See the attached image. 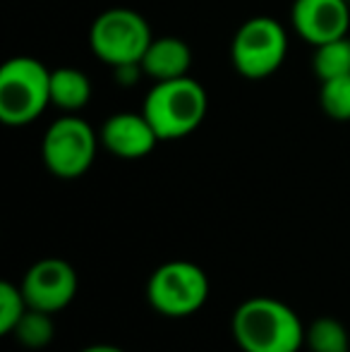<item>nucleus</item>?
Listing matches in <instances>:
<instances>
[{"mask_svg":"<svg viewBox=\"0 0 350 352\" xmlns=\"http://www.w3.org/2000/svg\"><path fill=\"white\" fill-rule=\"evenodd\" d=\"M233 336L243 352H298L305 343V326L281 300L250 297L235 309Z\"/></svg>","mask_w":350,"mask_h":352,"instance_id":"nucleus-1","label":"nucleus"},{"mask_svg":"<svg viewBox=\"0 0 350 352\" xmlns=\"http://www.w3.org/2000/svg\"><path fill=\"white\" fill-rule=\"evenodd\" d=\"M206 91L197 79L177 77L156 82L144 98L142 113L161 142L180 140L195 132L206 116Z\"/></svg>","mask_w":350,"mask_h":352,"instance_id":"nucleus-2","label":"nucleus"},{"mask_svg":"<svg viewBox=\"0 0 350 352\" xmlns=\"http://www.w3.org/2000/svg\"><path fill=\"white\" fill-rule=\"evenodd\" d=\"M51 103V70L19 56L0 67V120L10 127L34 122Z\"/></svg>","mask_w":350,"mask_h":352,"instance_id":"nucleus-3","label":"nucleus"},{"mask_svg":"<svg viewBox=\"0 0 350 352\" xmlns=\"http://www.w3.org/2000/svg\"><path fill=\"white\" fill-rule=\"evenodd\" d=\"M151 43L149 24L135 10L116 8L98 14L89 32V46L106 65L142 63Z\"/></svg>","mask_w":350,"mask_h":352,"instance_id":"nucleus-4","label":"nucleus"},{"mask_svg":"<svg viewBox=\"0 0 350 352\" xmlns=\"http://www.w3.org/2000/svg\"><path fill=\"white\" fill-rule=\"evenodd\" d=\"M209 297V278L192 261H168L146 283V300L159 314L177 319L201 309Z\"/></svg>","mask_w":350,"mask_h":352,"instance_id":"nucleus-5","label":"nucleus"},{"mask_svg":"<svg viewBox=\"0 0 350 352\" xmlns=\"http://www.w3.org/2000/svg\"><path fill=\"white\" fill-rule=\"evenodd\" d=\"M288 36L274 17H252L238 29L230 46V60L245 79H264L283 65Z\"/></svg>","mask_w":350,"mask_h":352,"instance_id":"nucleus-6","label":"nucleus"},{"mask_svg":"<svg viewBox=\"0 0 350 352\" xmlns=\"http://www.w3.org/2000/svg\"><path fill=\"white\" fill-rule=\"evenodd\" d=\"M43 163L56 177L75 180L91 168L96 156V135L82 118H58L43 135Z\"/></svg>","mask_w":350,"mask_h":352,"instance_id":"nucleus-7","label":"nucleus"},{"mask_svg":"<svg viewBox=\"0 0 350 352\" xmlns=\"http://www.w3.org/2000/svg\"><path fill=\"white\" fill-rule=\"evenodd\" d=\"M22 292L24 300L32 309L56 311L65 309L77 295V274L67 261L63 259H41L24 274L22 280Z\"/></svg>","mask_w":350,"mask_h":352,"instance_id":"nucleus-8","label":"nucleus"},{"mask_svg":"<svg viewBox=\"0 0 350 352\" xmlns=\"http://www.w3.org/2000/svg\"><path fill=\"white\" fill-rule=\"evenodd\" d=\"M290 19L300 38L322 46L348 34L350 8L346 0H295Z\"/></svg>","mask_w":350,"mask_h":352,"instance_id":"nucleus-9","label":"nucleus"},{"mask_svg":"<svg viewBox=\"0 0 350 352\" xmlns=\"http://www.w3.org/2000/svg\"><path fill=\"white\" fill-rule=\"evenodd\" d=\"M98 140L118 158H142L154 151L156 142H161L144 113L111 116L103 122Z\"/></svg>","mask_w":350,"mask_h":352,"instance_id":"nucleus-10","label":"nucleus"},{"mask_svg":"<svg viewBox=\"0 0 350 352\" xmlns=\"http://www.w3.org/2000/svg\"><path fill=\"white\" fill-rule=\"evenodd\" d=\"M190 65H192L190 46H187L182 38H175V36L151 38L149 48H146L144 58H142L144 74H149L156 82L187 77Z\"/></svg>","mask_w":350,"mask_h":352,"instance_id":"nucleus-11","label":"nucleus"},{"mask_svg":"<svg viewBox=\"0 0 350 352\" xmlns=\"http://www.w3.org/2000/svg\"><path fill=\"white\" fill-rule=\"evenodd\" d=\"M91 98V82L82 70L58 67L51 72V103L72 113L85 108Z\"/></svg>","mask_w":350,"mask_h":352,"instance_id":"nucleus-12","label":"nucleus"},{"mask_svg":"<svg viewBox=\"0 0 350 352\" xmlns=\"http://www.w3.org/2000/svg\"><path fill=\"white\" fill-rule=\"evenodd\" d=\"M309 352H350L348 329L333 316H319L305 331Z\"/></svg>","mask_w":350,"mask_h":352,"instance_id":"nucleus-13","label":"nucleus"},{"mask_svg":"<svg viewBox=\"0 0 350 352\" xmlns=\"http://www.w3.org/2000/svg\"><path fill=\"white\" fill-rule=\"evenodd\" d=\"M312 70L319 77V82L350 74V38L343 36L336 41L314 46Z\"/></svg>","mask_w":350,"mask_h":352,"instance_id":"nucleus-14","label":"nucleus"},{"mask_svg":"<svg viewBox=\"0 0 350 352\" xmlns=\"http://www.w3.org/2000/svg\"><path fill=\"white\" fill-rule=\"evenodd\" d=\"M51 316L53 314H48V311H39L29 307L12 333L17 336V340L24 348H46L56 336V324Z\"/></svg>","mask_w":350,"mask_h":352,"instance_id":"nucleus-15","label":"nucleus"},{"mask_svg":"<svg viewBox=\"0 0 350 352\" xmlns=\"http://www.w3.org/2000/svg\"><path fill=\"white\" fill-rule=\"evenodd\" d=\"M319 103H322V111L329 118H333V120L338 122L350 120V74L322 82Z\"/></svg>","mask_w":350,"mask_h":352,"instance_id":"nucleus-16","label":"nucleus"},{"mask_svg":"<svg viewBox=\"0 0 350 352\" xmlns=\"http://www.w3.org/2000/svg\"><path fill=\"white\" fill-rule=\"evenodd\" d=\"M27 309L29 305L24 300L22 287L12 285L10 280L0 283V333H12L22 321V316L27 314Z\"/></svg>","mask_w":350,"mask_h":352,"instance_id":"nucleus-17","label":"nucleus"},{"mask_svg":"<svg viewBox=\"0 0 350 352\" xmlns=\"http://www.w3.org/2000/svg\"><path fill=\"white\" fill-rule=\"evenodd\" d=\"M113 74H116L120 84L132 87V84L140 82V74H144V67H142V63H125V65L113 67Z\"/></svg>","mask_w":350,"mask_h":352,"instance_id":"nucleus-18","label":"nucleus"},{"mask_svg":"<svg viewBox=\"0 0 350 352\" xmlns=\"http://www.w3.org/2000/svg\"><path fill=\"white\" fill-rule=\"evenodd\" d=\"M80 352H122V350L116 348V345H91V348H85Z\"/></svg>","mask_w":350,"mask_h":352,"instance_id":"nucleus-19","label":"nucleus"}]
</instances>
